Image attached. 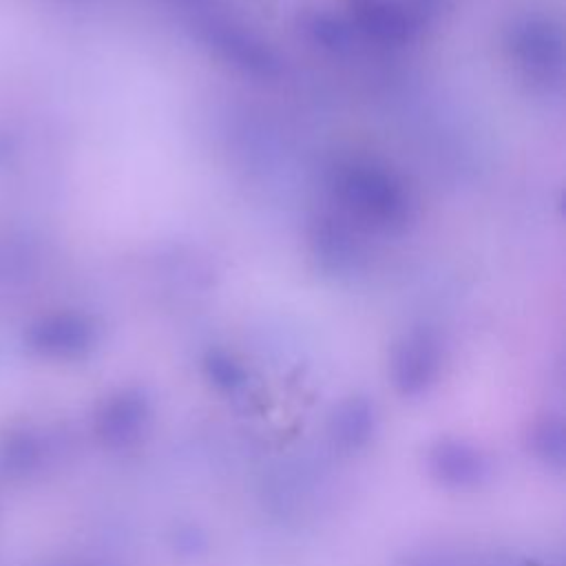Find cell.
Here are the masks:
<instances>
[{
	"label": "cell",
	"instance_id": "7",
	"mask_svg": "<svg viewBox=\"0 0 566 566\" xmlns=\"http://www.w3.org/2000/svg\"><path fill=\"white\" fill-rule=\"evenodd\" d=\"M528 451L546 469L562 473L566 467V429L559 416H542L528 427Z\"/></svg>",
	"mask_w": 566,
	"mask_h": 566
},
{
	"label": "cell",
	"instance_id": "9",
	"mask_svg": "<svg viewBox=\"0 0 566 566\" xmlns=\"http://www.w3.org/2000/svg\"><path fill=\"white\" fill-rule=\"evenodd\" d=\"M203 374L208 382L223 394H232L243 387L245 382V371L243 367L228 354L223 352H210L203 360Z\"/></svg>",
	"mask_w": 566,
	"mask_h": 566
},
{
	"label": "cell",
	"instance_id": "3",
	"mask_svg": "<svg viewBox=\"0 0 566 566\" xmlns=\"http://www.w3.org/2000/svg\"><path fill=\"white\" fill-rule=\"evenodd\" d=\"M440 347L438 340L420 329L409 334L391 356V380L400 396H422L438 378Z\"/></svg>",
	"mask_w": 566,
	"mask_h": 566
},
{
	"label": "cell",
	"instance_id": "6",
	"mask_svg": "<svg viewBox=\"0 0 566 566\" xmlns=\"http://www.w3.org/2000/svg\"><path fill=\"white\" fill-rule=\"evenodd\" d=\"M515 51L528 73L548 80L562 66V46L559 35L544 22H528L517 31Z\"/></svg>",
	"mask_w": 566,
	"mask_h": 566
},
{
	"label": "cell",
	"instance_id": "2",
	"mask_svg": "<svg viewBox=\"0 0 566 566\" xmlns=\"http://www.w3.org/2000/svg\"><path fill=\"white\" fill-rule=\"evenodd\" d=\"M338 190L352 210L369 219L387 223L405 217L402 190L380 170L354 166L340 175Z\"/></svg>",
	"mask_w": 566,
	"mask_h": 566
},
{
	"label": "cell",
	"instance_id": "8",
	"mask_svg": "<svg viewBox=\"0 0 566 566\" xmlns=\"http://www.w3.org/2000/svg\"><path fill=\"white\" fill-rule=\"evenodd\" d=\"M363 27L380 40H402L411 33V18L394 4H374L360 15Z\"/></svg>",
	"mask_w": 566,
	"mask_h": 566
},
{
	"label": "cell",
	"instance_id": "10",
	"mask_svg": "<svg viewBox=\"0 0 566 566\" xmlns=\"http://www.w3.org/2000/svg\"><path fill=\"white\" fill-rule=\"evenodd\" d=\"M177 546L179 551H188V553H195L203 546V537L199 531L195 528H188V531H179L177 533Z\"/></svg>",
	"mask_w": 566,
	"mask_h": 566
},
{
	"label": "cell",
	"instance_id": "1",
	"mask_svg": "<svg viewBox=\"0 0 566 566\" xmlns=\"http://www.w3.org/2000/svg\"><path fill=\"white\" fill-rule=\"evenodd\" d=\"M429 478L449 491H471L482 486L491 475L486 453L462 438L444 436L429 444L424 453Z\"/></svg>",
	"mask_w": 566,
	"mask_h": 566
},
{
	"label": "cell",
	"instance_id": "4",
	"mask_svg": "<svg viewBox=\"0 0 566 566\" xmlns=\"http://www.w3.org/2000/svg\"><path fill=\"white\" fill-rule=\"evenodd\" d=\"M378 429V411L365 396H349L340 400L327 418V438L343 453L365 449Z\"/></svg>",
	"mask_w": 566,
	"mask_h": 566
},
{
	"label": "cell",
	"instance_id": "5",
	"mask_svg": "<svg viewBox=\"0 0 566 566\" xmlns=\"http://www.w3.org/2000/svg\"><path fill=\"white\" fill-rule=\"evenodd\" d=\"M150 420V407L144 394L122 391L113 396L99 416V431L113 447L135 444Z\"/></svg>",
	"mask_w": 566,
	"mask_h": 566
}]
</instances>
